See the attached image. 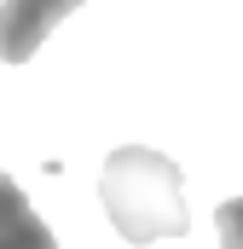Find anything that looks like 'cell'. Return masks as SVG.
I'll use <instances>...</instances> for the list:
<instances>
[{
    "mask_svg": "<svg viewBox=\"0 0 243 249\" xmlns=\"http://www.w3.org/2000/svg\"><path fill=\"white\" fill-rule=\"evenodd\" d=\"M104 214L127 244H156V238H185V186L174 157L151 151V145H122L110 151L104 174H99Z\"/></svg>",
    "mask_w": 243,
    "mask_h": 249,
    "instance_id": "6da1fadb",
    "label": "cell"
},
{
    "mask_svg": "<svg viewBox=\"0 0 243 249\" xmlns=\"http://www.w3.org/2000/svg\"><path fill=\"white\" fill-rule=\"evenodd\" d=\"M87 0H0V64H29L41 41Z\"/></svg>",
    "mask_w": 243,
    "mask_h": 249,
    "instance_id": "7a4b0ae2",
    "label": "cell"
},
{
    "mask_svg": "<svg viewBox=\"0 0 243 249\" xmlns=\"http://www.w3.org/2000/svg\"><path fill=\"white\" fill-rule=\"evenodd\" d=\"M0 249H58V238L41 226V214L29 209V197L17 180L0 174Z\"/></svg>",
    "mask_w": 243,
    "mask_h": 249,
    "instance_id": "3957f363",
    "label": "cell"
},
{
    "mask_svg": "<svg viewBox=\"0 0 243 249\" xmlns=\"http://www.w3.org/2000/svg\"><path fill=\"white\" fill-rule=\"evenodd\" d=\"M214 226H220V249H243V197L214 209Z\"/></svg>",
    "mask_w": 243,
    "mask_h": 249,
    "instance_id": "277c9868",
    "label": "cell"
}]
</instances>
